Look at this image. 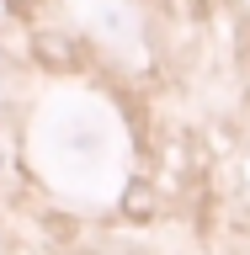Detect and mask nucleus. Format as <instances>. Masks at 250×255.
I'll use <instances>...</instances> for the list:
<instances>
[{"mask_svg": "<svg viewBox=\"0 0 250 255\" xmlns=\"http://www.w3.org/2000/svg\"><path fill=\"white\" fill-rule=\"evenodd\" d=\"M5 5H11V11H32V0H5Z\"/></svg>", "mask_w": 250, "mask_h": 255, "instance_id": "f257e3e1", "label": "nucleus"}]
</instances>
